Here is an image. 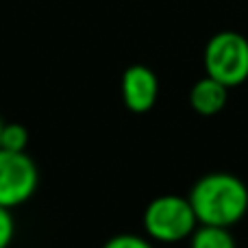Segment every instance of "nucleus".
I'll return each instance as SVG.
<instances>
[{"label": "nucleus", "instance_id": "f257e3e1", "mask_svg": "<svg viewBox=\"0 0 248 248\" xmlns=\"http://www.w3.org/2000/svg\"><path fill=\"white\" fill-rule=\"evenodd\" d=\"M189 202L198 224L231 229L248 214V187L229 172H211L194 183Z\"/></svg>", "mask_w": 248, "mask_h": 248}, {"label": "nucleus", "instance_id": "f03ea898", "mask_svg": "<svg viewBox=\"0 0 248 248\" xmlns=\"http://www.w3.org/2000/svg\"><path fill=\"white\" fill-rule=\"evenodd\" d=\"M141 222H144L146 235L163 244L189 240L198 227L189 198L176 196V194H163V196L153 198L144 209Z\"/></svg>", "mask_w": 248, "mask_h": 248}, {"label": "nucleus", "instance_id": "7ed1b4c3", "mask_svg": "<svg viewBox=\"0 0 248 248\" xmlns=\"http://www.w3.org/2000/svg\"><path fill=\"white\" fill-rule=\"evenodd\" d=\"M205 70L227 87L242 85L248 78V39L233 31L214 35L205 48Z\"/></svg>", "mask_w": 248, "mask_h": 248}, {"label": "nucleus", "instance_id": "20e7f679", "mask_svg": "<svg viewBox=\"0 0 248 248\" xmlns=\"http://www.w3.org/2000/svg\"><path fill=\"white\" fill-rule=\"evenodd\" d=\"M39 183V172L33 157L26 153L0 148V207L24 205L31 201Z\"/></svg>", "mask_w": 248, "mask_h": 248}, {"label": "nucleus", "instance_id": "39448f33", "mask_svg": "<svg viewBox=\"0 0 248 248\" xmlns=\"http://www.w3.org/2000/svg\"><path fill=\"white\" fill-rule=\"evenodd\" d=\"M122 100L128 111L146 113L155 107L159 96V81L157 74L146 65H131L122 74Z\"/></svg>", "mask_w": 248, "mask_h": 248}, {"label": "nucleus", "instance_id": "423d86ee", "mask_svg": "<svg viewBox=\"0 0 248 248\" xmlns=\"http://www.w3.org/2000/svg\"><path fill=\"white\" fill-rule=\"evenodd\" d=\"M229 98V87L211 77H205L194 83L189 92V105L201 116H216L224 109Z\"/></svg>", "mask_w": 248, "mask_h": 248}, {"label": "nucleus", "instance_id": "0eeeda50", "mask_svg": "<svg viewBox=\"0 0 248 248\" xmlns=\"http://www.w3.org/2000/svg\"><path fill=\"white\" fill-rule=\"evenodd\" d=\"M189 248H237V244L229 229L198 224L189 237Z\"/></svg>", "mask_w": 248, "mask_h": 248}, {"label": "nucleus", "instance_id": "6e6552de", "mask_svg": "<svg viewBox=\"0 0 248 248\" xmlns=\"http://www.w3.org/2000/svg\"><path fill=\"white\" fill-rule=\"evenodd\" d=\"M26 146H29V131H26V126H22L17 122L4 124L2 135H0V148L13 150V153H26Z\"/></svg>", "mask_w": 248, "mask_h": 248}, {"label": "nucleus", "instance_id": "1a4fd4ad", "mask_svg": "<svg viewBox=\"0 0 248 248\" xmlns=\"http://www.w3.org/2000/svg\"><path fill=\"white\" fill-rule=\"evenodd\" d=\"M103 248H153V244L135 233H118V235L109 237Z\"/></svg>", "mask_w": 248, "mask_h": 248}, {"label": "nucleus", "instance_id": "9d476101", "mask_svg": "<svg viewBox=\"0 0 248 248\" xmlns=\"http://www.w3.org/2000/svg\"><path fill=\"white\" fill-rule=\"evenodd\" d=\"M16 237V220L11 216V209L0 207V248H9Z\"/></svg>", "mask_w": 248, "mask_h": 248}, {"label": "nucleus", "instance_id": "9b49d317", "mask_svg": "<svg viewBox=\"0 0 248 248\" xmlns=\"http://www.w3.org/2000/svg\"><path fill=\"white\" fill-rule=\"evenodd\" d=\"M2 126H4V122H2V118H0V135H2Z\"/></svg>", "mask_w": 248, "mask_h": 248}]
</instances>
